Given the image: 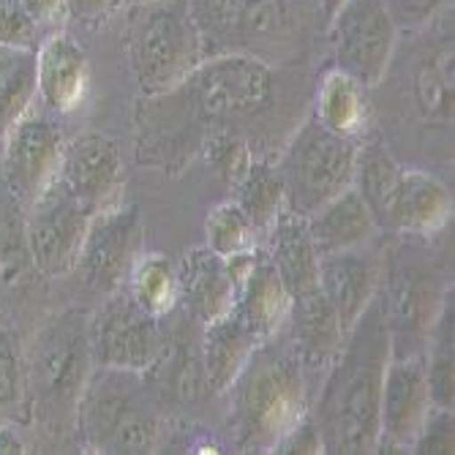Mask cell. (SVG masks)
Here are the masks:
<instances>
[{"label": "cell", "mask_w": 455, "mask_h": 455, "mask_svg": "<svg viewBox=\"0 0 455 455\" xmlns=\"http://www.w3.org/2000/svg\"><path fill=\"white\" fill-rule=\"evenodd\" d=\"M390 357V336L374 298L347 333L311 395L308 411L324 452H377L379 398Z\"/></svg>", "instance_id": "1"}, {"label": "cell", "mask_w": 455, "mask_h": 455, "mask_svg": "<svg viewBox=\"0 0 455 455\" xmlns=\"http://www.w3.org/2000/svg\"><path fill=\"white\" fill-rule=\"evenodd\" d=\"M224 395L232 447L237 452H273L308 415L314 387L281 330L257 344Z\"/></svg>", "instance_id": "2"}, {"label": "cell", "mask_w": 455, "mask_h": 455, "mask_svg": "<svg viewBox=\"0 0 455 455\" xmlns=\"http://www.w3.org/2000/svg\"><path fill=\"white\" fill-rule=\"evenodd\" d=\"M281 93L283 66L229 50L208 55L183 85L153 101L180 123H196L204 134L229 129L248 137V126L265 120L278 107Z\"/></svg>", "instance_id": "3"}, {"label": "cell", "mask_w": 455, "mask_h": 455, "mask_svg": "<svg viewBox=\"0 0 455 455\" xmlns=\"http://www.w3.org/2000/svg\"><path fill=\"white\" fill-rule=\"evenodd\" d=\"M452 289L428 240L390 235L379 248L377 306L393 357H423L439 308Z\"/></svg>", "instance_id": "4"}, {"label": "cell", "mask_w": 455, "mask_h": 455, "mask_svg": "<svg viewBox=\"0 0 455 455\" xmlns=\"http://www.w3.org/2000/svg\"><path fill=\"white\" fill-rule=\"evenodd\" d=\"M74 428L88 452H156L167 428V409L153 395L145 374L93 365L76 403Z\"/></svg>", "instance_id": "5"}, {"label": "cell", "mask_w": 455, "mask_h": 455, "mask_svg": "<svg viewBox=\"0 0 455 455\" xmlns=\"http://www.w3.org/2000/svg\"><path fill=\"white\" fill-rule=\"evenodd\" d=\"M88 316L82 308L60 311L41 324L25 347L30 420L55 434L74 428L79 395L96 365Z\"/></svg>", "instance_id": "6"}, {"label": "cell", "mask_w": 455, "mask_h": 455, "mask_svg": "<svg viewBox=\"0 0 455 455\" xmlns=\"http://www.w3.org/2000/svg\"><path fill=\"white\" fill-rule=\"evenodd\" d=\"M126 55L145 99L175 91L208 58L186 0H137L126 17Z\"/></svg>", "instance_id": "7"}, {"label": "cell", "mask_w": 455, "mask_h": 455, "mask_svg": "<svg viewBox=\"0 0 455 455\" xmlns=\"http://www.w3.org/2000/svg\"><path fill=\"white\" fill-rule=\"evenodd\" d=\"M357 145L360 140L330 132L308 115L275 158L286 211L306 219L324 202L347 191L355 178Z\"/></svg>", "instance_id": "8"}, {"label": "cell", "mask_w": 455, "mask_h": 455, "mask_svg": "<svg viewBox=\"0 0 455 455\" xmlns=\"http://www.w3.org/2000/svg\"><path fill=\"white\" fill-rule=\"evenodd\" d=\"M415 52L409 60L406 104L420 129V142L452 156V99H455V50L452 6L426 28L415 30Z\"/></svg>", "instance_id": "9"}, {"label": "cell", "mask_w": 455, "mask_h": 455, "mask_svg": "<svg viewBox=\"0 0 455 455\" xmlns=\"http://www.w3.org/2000/svg\"><path fill=\"white\" fill-rule=\"evenodd\" d=\"M324 33L319 0H243L229 50L270 66H292Z\"/></svg>", "instance_id": "10"}, {"label": "cell", "mask_w": 455, "mask_h": 455, "mask_svg": "<svg viewBox=\"0 0 455 455\" xmlns=\"http://www.w3.org/2000/svg\"><path fill=\"white\" fill-rule=\"evenodd\" d=\"M398 33L382 0H347L324 25L333 66L368 91L385 82L395 58Z\"/></svg>", "instance_id": "11"}, {"label": "cell", "mask_w": 455, "mask_h": 455, "mask_svg": "<svg viewBox=\"0 0 455 455\" xmlns=\"http://www.w3.org/2000/svg\"><path fill=\"white\" fill-rule=\"evenodd\" d=\"M93 211L82 204L58 178L25 208L28 254L44 278L74 273L82 240H85Z\"/></svg>", "instance_id": "12"}, {"label": "cell", "mask_w": 455, "mask_h": 455, "mask_svg": "<svg viewBox=\"0 0 455 455\" xmlns=\"http://www.w3.org/2000/svg\"><path fill=\"white\" fill-rule=\"evenodd\" d=\"M88 336L96 365L145 374L161 355L164 319L140 308L120 286L88 316Z\"/></svg>", "instance_id": "13"}, {"label": "cell", "mask_w": 455, "mask_h": 455, "mask_svg": "<svg viewBox=\"0 0 455 455\" xmlns=\"http://www.w3.org/2000/svg\"><path fill=\"white\" fill-rule=\"evenodd\" d=\"M145 221L134 204L115 202L91 216L74 273L96 295H112L129 278L132 265L145 251Z\"/></svg>", "instance_id": "14"}, {"label": "cell", "mask_w": 455, "mask_h": 455, "mask_svg": "<svg viewBox=\"0 0 455 455\" xmlns=\"http://www.w3.org/2000/svg\"><path fill=\"white\" fill-rule=\"evenodd\" d=\"M0 180L20 199L22 208L44 191L60 170L66 137L58 123L36 104L0 140Z\"/></svg>", "instance_id": "15"}, {"label": "cell", "mask_w": 455, "mask_h": 455, "mask_svg": "<svg viewBox=\"0 0 455 455\" xmlns=\"http://www.w3.org/2000/svg\"><path fill=\"white\" fill-rule=\"evenodd\" d=\"M202 324L183 308L164 316V347L145 379L164 409H191L213 395L202 363Z\"/></svg>", "instance_id": "16"}, {"label": "cell", "mask_w": 455, "mask_h": 455, "mask_svg": "<svg viewBox=\"0 0 455 455\" xmlns=\"http://www.w3.org/2000/svg\"><path fill=\"white\" fill-rule=\"evenodd\" d=\"M431 406L423 357H390L379 398L377 452H411Z\"/></svg>", "instance_id": "17"}, {"label": "cell", "mask_w": 455, "mask_h": 455, "mask_svg": "<svg viewBox=\"0 0 455 455\" xmlns=\"http://www.w3.org/2000/svg\"><path fill=\"white\" fill-rule=\"evenodd\" d=\"M58 180L96 213L120 202L126 183V161L115 140L88 132L63 145Z\"/></svg>", "instance_id": "18"}, {"label": "cell", "mask_w": 455, "mask_h": 455, "mask_svg": "<svg viewBox=\"0 0 455 455\" xmlns=\"http://www.w3.org/2000/svg\"><path fill=\"white\" fill-rule=\"evenodd\" d=\"M452 221V194L431 172L403 167L387 199L379 232L431 240Z\"/></svg>", "instance_id": "19"}, {"label": "cell", "mask_w": 455, "mask_h": 455, "mask_svg": "<svg viewBox=\"0 0 455 455\" xmlns=\"http://www.w3.org/2000/svg\"><path fill=\"white\" fill-rule=\"evenodd\" d=\"M229 262L237 278L232 314L251 330L257 341L278 336L286 327L289 311H292V295L278 278L275 267L270 265L262 248L248 257H235Z\"/></svg>", "instance_id": "20"}, {"label": "cell", "mask_w": 455, "mask_h": 455, "mask_svg": "<svg viewBox=\"0 0 455 455\" xmlns=\"http://www.w3.org/2000/svg\"><path fill=\"white\" fill-rule=\"evenodd\" d=\"M283 336L289 347L295 349L311 387L316 390L322 374L327 371V365L333 363V357L339 355L347 339L344 327L333 306L322 295L319 283L292 298V311H289Z\"/></svg>", "instance_id": "21"}, {"label": "cell", "mask_w": 455, "mask_h": 455, "mask_svg": "<svg viewBox=\"0 0 455 455\" xmlns=\"http://www.w3.org/2000/svg\"><path fill=\"white\" fill-rule=\"evenodd\" d=\"M88 52L66 30H52L36 47V93L55 115L74 112L88 93Z\"/></svg>", "instance_id": "22"}, {"label": "cell", "mask_w": 455, "mask_h": 455, "mask_svg": "<svg viewBox=\"0 0 455 455\" xmlns=\"http://www.w3.org/2000/svg\"><path fill=\"white\" fill-rule=\"evenodd\" d=\"M178 267V308L199 324L221 319L235 306L237 278L232 262L211 251L208 245H194L180 257Z\"/></svg>", "instance_id": "23"}, {"label": "cell", "mask_w": 455, "mask_h": 455, "mask_svg": "<svg viewBox=\"0 0 455 455\" xmlns=\"http://www.w3.org/2000/svg\"><path fill=\"white\" fill-rule=\"evenodd\" d=\"M379 281V251L368 245L349 248V251H336L319 257V289L333 306L344 333L355 327L360 314L377 298Z\"/></svg>", "instance_id": "24"}, {"label": "cell", "mask_w": 455, "mask_h": 455, "mask_svg": "<svg viewBox=\"0 0 455 455\" xmlns=\"http://www.w3.org/2000/svg\"><path fill=\"white\" fill-rule=\"evenodd\" d=\"M306 227L316 257L368 245L379 235L374 216H371L363 196L352 186L330 202H324L311 216H306Z\"/></svg>", "instance_id": "25"}, {"label": "cell", "mask_w": 455, "mask_h": 455, "mask_svg": "<svg viewBox=\"0 0 455 455\" xmlns=\"http://www.w3.org/2000/svg\"><path fill=\"white\" fill-rule=\"evenodd\" d=\"M262 251L292 298L316 286L319 257L314 251V243H311L303 216L283 211L267 229L262 240Z\"/></svg>", "instance_id": "26"}, {"label": "cell", "mask_w": 455, "mask_h": 455, "mask_svg": "<svg viewBox=\"0 0 455 455\" xmlns=\"http://www.w3.org/2000/svg\"><path fill=\"white\" fill-rule=\"evenodd\" d=\"M371 91L347 71L330 66L314 93L311 115L324 129L336 132L349 140H363L371 129Z\"/></svg>", "instance_id": "27"}, {"label": "cell", "mask_w": 455, "mask_h": 455, "mask_svg": "<svg viewBox=\"0 0 455 455\" xmlns=\"http://www.w3.org/2000/svg\"><path fill=\"white\" fill-rule=\"evenodd\" d=\"M202 363L204 374H208V385L213 395H224L235 377L243 371V365L257 349V341L232 311L221 319H213L208 324H202Z\"/></svg>", "instance_id": "28"}, {"label": "cell", "mask_w": 455, "mask_h": 455, "mask_svg": "<svg viewBox=\"0 0 455 455\" xmlns=\"http://www.w3.org/2000/svg\"><path fill=\"white\" fill-rule=\"evenodd\" d=\"M403 164L395 158L390 145L382 137H363L357 145V158H355V178L352 188L363 196L365 208L374 216L377 227L382 224L387 199L398 183V175Z\"/></svg>", "instance_id": "29"}, {"label": "cell", "mask_w": 455, "mask_h": 455, "mask_svg": "<svg viewBox=\"0 0 455 455\" xmlns=\"http://www.w3.org/2000/svg\"><path fill=\"white\" fill-rule=\"evenodd\" d=\"M426 379L431 403L439 409H455V295L447 292L434 330L428 336L426 352Z\"/></svg>", "instance_id": "30"}, {"label": "cell", "mask_w": 455, "mask_h": 455, "mask_svg": "<svg viewBox=\"0 0 455 455\" xmlns=\"http://www.w3.org/2000/svg\"><path fill=\"white\" fill-rule=\"evenodd\" d=\"M232 191H235L232 199L240 204V211L251 219V224L259 229V235L265 240L273 221L286 211L283 183L275 170V161L254 156L251 164H248L245 175L240 178V183Z\"/></svg>", "instance_id": "31"}, {"label": "cell", "mask_w": 455, "mask_h": 455, "mask_svg": "<svg viewBox=\"0 0 455 455\" xmlns=\"http://www.w3.org/2000/svg\"><path fill=\"white\" fill-rule=\"evenodd\" d=\"M123 286L140 308L158 319L178 308V267L158 251H142Z\"/></svg>", "instance_id": "32"}, {"label": "cell", "mask_w": 455, "mask_h": 455, "mask_svg": "<svg viewBox=\"0 0 455 455\" xmlns=\"http://www.w3.org/2000/svg\"><path fill=\"white\" fill-rule=\"evenodd\" d=\"M0 420H30L28 406V363L14 322L0 311Z\"/></svg>", "instance_id": "33"}, {"label": "cell", "mask_w": 455, "mask_h": 455, "mask_svg": "<svg viewBox=\"0 0 455 455\" xmlns=\"http://www.w3.org/2000/svg\"><path fill=\"white\" fill-rule=\"evenodd\" d=\"M36 99V52L0 47V140Z\"/></svg>", "instance_id": "34"}, {"label": "cell", "mask_w": 455, "mask_h": 455, "mask_svg": "<svg viewBox=\"0 0 455 455\" xmlns=\"http://www.w3.org/2000/svg\"><path fill=\"white\" fill-rule=\"evenodd\" d=\"M204 245L224 259H235L259 251L262 235L235 199H224L204 219Z\"/></svg>", "instance_id": "35"}, {"label": "cell", "mask_w": 455, "mask_h": 455, "mask_svg": "<svg viewBox=\"0 0 455 455\" xmlns=\"http://www.w3.org/2000/svg\"><path fill=\"white\" fill-rule=\"evenodd\" d=\"M199 150H202L204 164L211 167V172L229 188H235L240 183V178L248 170V164H251V158L257 156L251 140L237 132H229V129L208 132L199 142Z\"/></svg>", "instance_id": "36"}, {"label": "cell", "mask_w": 455, "mask_h": 455, "mask_svg": "<svg viewBox=\"0 0 455 455\" xmlns=\"http://www.w3.org/2000/svg\"><path fill=\"white\" fill-rule=\"evenodd\" d=\"M186 6L204 38L208 55L229 52V38L240 17L243 0H186Z\"/></svg>", "instance_id": "37"}, {"label": "cell", "mask_w": 455, "mask_h": 455, "mask_svg": "<svg viewBox=\"0 0 455 455\" xmlns=\"http://www.w3.org/2000/svg\"><path fill=\"white\" fill-rule=\"evenodd\" d=\"M47 33L41 30L20 0H0V47L33 50L41 44Z\"/></svg>", "instance_id": "38"}, {"label": "cell", "mask_w": 455, "mask_h": 455, "mask_svg": "<svg viewBox=\"0 0 455 455\" xmlns=\"http://www.w3.org/2000/svg\"><path fill=\"white\" fill-rule=\"evenodd\" d=\"M455 447V418L452 409L431 406L428 418L411 444V452H428V455H452Z\"/></svg>", "instance_id": "39"}, {"label": "cell", "mask_w": 455, "mask_h": 455, "mask_svg": "<svg viewBox=\"0 0 455 455\" xmlns=\"http://www.w3.org/2000/svg\"><path fill=\"white\" fill-rule=\"evenodd\" d=\"M382 4L387 6L398 30L415 33L452 6V0H382Z\"/></svg>", "instance_id": "40"}, {"label": "cell", "mask_w": 455, "mask_h": 455, "mask_svg": "<svg viewBox=\"0 0 455 455\" xmlns=\"http://www.w3.org/2000/svg\"><path fill=\"white\" fill-rule=\"evenodd\" d=\"M123 0H66V20L85 28L104 25Z\"/></svg>", "instance_id": "41"}, {"label": "cell", "mask_w": 455, "mask_h": 455, "mask_svg": "<svg viewBox=\"0 0 455 455\" xmlns=\"http://www.w3.org/2000/svg\"><path fill=\"white\" fill-rule=\"evenodd\" d=\"M273 452H324L322 450V439H319V431H316V426H314V420H311V411L308 415L289 431L278 444H275V450Z\"/></svg>", "instance_id": "42"}, {"label": "cell", "mask_w": 455, "mask_h": 455, "mask_svg": "<svg viewBox=\"0 0 455 455\" xmlns=\"http://www.w3.org/2000/svg\"><path fill=\"white\" fill-rule=\"evenodd\" d=\"M20 4L44 33H52L66 22V0H20Z\"/></svg>", "instance_id": "43"}, {"label": "cell", "mask_w": 455, "mask_h": 455, "mask_svg": "<svg viewBox=\"0 0 455 455\" xmlns=\"http://www.w3.org/2000/svg\"><path fill=\"white\" fill-rule=\"evenodd\" d=\"M22 452H28V444L17 434L14 423L0 420V455H22Z\"/></svg>", "instance_id": "44"}, {"label": "cell", "mask_w": 455, "mask_h": 455, "mask_svg": "<svg viewBox=\"0 0 455 455\" xmlns=\"http://www.w3.org/2000/svg\"><path fill=\"white\" fill-rule=\"evenodd\" d=\"M344 4H347V0H319V9H322V20H324V25L330 22V17H333Z\"/></svg>", "instance_id": "45"}, {"label": "cell", "mask_w": 455, "mask_h": 455, "mask_svg": "<svg viewBox=\"0 0 455 455\" xmlns=\"http://www.w3.org/2000/svg\"><path fill=\"white\" fill-rule=\"evenodd\" d=\"M129 4H137V0H129Z\"/></svg>", "instance_id": "46"}]
</instances>
